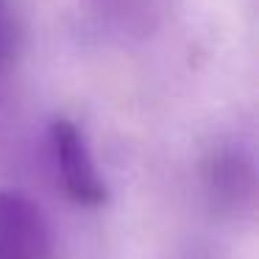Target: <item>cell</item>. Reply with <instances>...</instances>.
Wrapping results in <instances>:
<instances>
[{"label":"cell","mask_w":259,"mask_h":259,"mask_svg":"<svg viewBox=\"0 0 259 259\" xmlns=\"http://www.w3.org/2000/svg\"><path fill=\"white\" fill-rule=\"evenodd\" d=\"M48 148L51 162L56 170V181L62 184L64 195L78 206H103L109 201V190L95 156L90 151L84 131L67 117H56L48 128Z\"/></svg>","instance_id":"1"},{"label":"cell","mask_w":259,"mask_h":259,"mask_svg":"<svg viewBox=\"0 0 259 259\" xmlns=\"http://www.w3.org/2000/svg\"><path fill=\"white\" fill-rule=\"evenodd\" d=\"M203 190L212 209L220 214H248L256 198V170L251 153L240 145L214 148L203 162Z\"/></svg>","instance_id":"2"},{"label":"cell","mask_w":259,"mask_h":259,"mask_svg":"<svg viewBox=\"0 0 259 259\" xmlns=\"http://www.w3.org/2000/svg\"><path fill=\"white\" fill-rule=\"evenodd\" d=\"M17 45H20L17 20H14V14H12L9 0H0V70L14 59Z\"/></svg>","instance_id":"5"},{"label":"cell","mask_w":259,"mask_h":259,"mask_svg":"<svg viewBox=\"0 0 259 259\" xmlns=\"http://www.w3.org/2000/svg\"><path fill=\"white\" fill-rule=\"evenodd\" d=\"M90 14L123 39H145L164 23L170 0H84Z\"/></svg>","instance_id":"4"},{"label":"cell","mask_w":259,"mask_h":259,"mask_svg":"<svg viewBox=\"0 0 259 259\" xmlns=\"http://www.w3.org/2000/svg\"><path fill=\"white\" fill-rule=\"evenodd\" d=\"M53 234L45 214L20 192H0V259H51Z\"/></svg>","instance_id":"3"}]
</instances>
